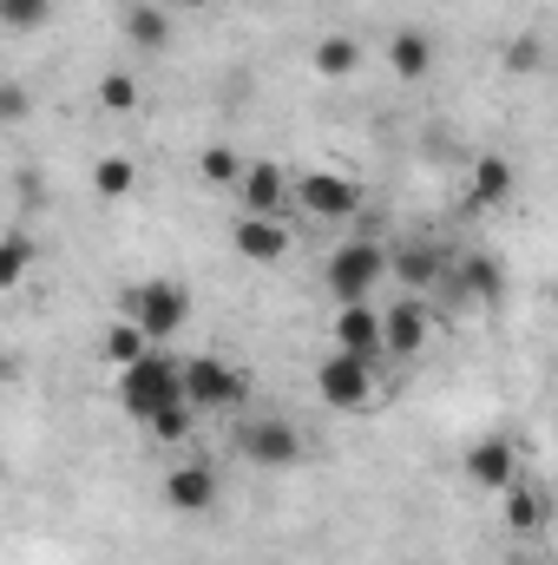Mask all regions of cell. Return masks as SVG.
<instances>
[{
  "instance_id": "7",
  "label": "cell",
  "mask_w": 558,
  "mask_h": 565,
  "mask_svg": "<svg viewBox=\"0 0 558 565\" xmlns=\"http://www.w3.org/2000/svg\"><path fill=\"white\" fill-rule=\"evenodd\" d=\"M315 395L329 402V408H375V362H362V355H329L322 369H315Z\"/></svg>"
},
{
  "instance_id": "26",
  "label": "cell",
  "mask_w": 558,
  "mask_h": 565,
  "mask_svg": "<svg viewBox=\"0 0 558 565\" xmlns=\"http://www.w3.org/2000/svg\"><path fill=\"white\" fill-rule=\"evenodd\" d=\"M144 349H151V342H144V335H139V329H132V322H126V316H119V322L106 329V355H112L119 369H126V362H139Z\"/></svg>"
},
{
  "instance_id": "27",
  "label": "cell",
  "mask_w": 558,
  "mask_h": 565,
  "mask_svg": "<svg viewBox=\"0 0 558 565\" xmlns=\"http://www.w3.org/2000/svg\"><path fill=\"white\" fill-rule=\"evenodd\" d=\"M33 119V93L20 79H0V126H26Z\"/></svg>"
},
{
  "instance_id": "9",
  "label": "cell",
  "mask_w": 558,
  "mask_h": 565,
  "mask_svg": "<svg viewBox=\"0 0 558 565\" xmlns=\"http://www.w3.org/2000/svg\"><path fill=\"white\" fill-rule=\"evenodd\" d=\"M237 191H244V211H250V217H277L282 204H289V171L270 164V158H244Z\"/></svg>"
},
{
  "instance_id": "18",
  "label": "cell",
  "mask_w": 558,
  "mask_h": 565,
  "mask_svg": "<svg viewBox=\"0 0 558 565\" xmlns=\"http://www.w3.org/2000/svg\"><path fill=\"white\" fill-rule=\"evenodd\" d=\"M388 66H395L401 79H427V73H433V40H427L420 26H401V33L388 40Z\"/></svg>"
},
{
  "instance_id": "10",
  "label": "cell",
  "mask_w": 558,
  "mask_h": 565,
  "mask_svg": "<svg viewBox=\"0 0 558 565\" xmlns=\"http://www.w3.org/2000/svg\"><path fill=\"white\" fill-rule=\"evenodd\" d=\"M329 335H335V349H342V355H362V362H375V355H382V316H375L368 302H335Z\"/></svg>"
},
{
  "instance_id": "2",
  "label": "cell",
  "mask_w": 558,
  "mask_h": 565,
  "mask_svg": "<svg viewBox=\"0 0 558 565\" xmlns=\"http://www.w3.org/2000/svg\"><path fill=\"white\" fill-rule=\"evenodd\" d=\"M126 322L139 329L144 342H171V335L191 322V296H184V282H171V277L132 282V289H126Z\"/></svg>"
},
{
  "instance_id": "20",
  "label": "cell",
  "mask_w": 558,
  "mask_h": 565,
  "mask_svg": "<svg viewBox=\"0 0 558 565\" xmlns=\"http://www.w3.org/2000/svg\"><path fill=\"white\" fill-rule=\"evenodd\" d=\"M93 191H99V198H132V191H139V158H126V151L99 158V164H93Z\"/></svg>"
},
{
  "instance_id": "22",
  "label": "cell",
  "mask_w": 558,
  "mask_h": 565,
  "mask_svg": "<svg viewBox=\"0 0 558 565\" xmlns=\"http://www.w3.org/2000/svg\"><path fill=\"white\" fill-rule=\"evenodd\" d=\"M26 270H33V237H26V231H7V237H0V296L20 289Z\"/></svg>"
},
{
  "instance_id": "15",
  "label": "cell",
  "mask_w": 558,
  "mask_h": 565,
  "mask_svg": "<svg viewBox=\"0 0 558 565\" xmlns=\"http://www.w3.org/2000/svg\"><path fill=\"white\" fill-rule=\"evenodd\" d=\"M440 270H447V250H433V244H401V250H388V277L401 282V296L433 289Z\"/></svg>"
},
{
  "instance_id": "19",
  "label": "cell",
  "mask_w": 558,
  "mask_h": 565,
  "mask_svg": "<svg viewBox=\"0 0 558 565\" xmlns=\"http://www.w3.org/2000/svg\"><path fill=\"white\" fill-rule=\"evenodd\" d=\"M315 73H322V79H355V73H362V40L329 33V40L315 46Z\"/></svg>"
},
{
  "instance_id": "14",
  "label": "cell",
  "mask_w": 558,
  "mask_h": 565,
  "mask_svg": "<svg viewBox=\"0 0 558 565\" xmlns=\"http://www.w3.org/2000/svg\"><path fill=\"white\" fill-rule=\"evenodd\" d=\"M447 289H460V296H473V302H493L500 296V264L486 257V250H460V257H447V270H440Z\"/></svg>"
},
{
  "instance_id": "30",
  "label": "cell",
  "mask_w": 558,
  "mask_h": 565,
  "mask_svg": "<svg viewBox=\"0 0 558 565\" xmlns=\"http://www.w3.org/2000/svg\"><path fill=\"white\" fill-rule=\"evenodd\" d=\"M178 7H211V0H178Z\"/></svg>"
},
{
  "instance_id": "11",
  "label": "cell",
  "mask_w": 558,
  "mask_h": 565,
  "mask_svg": "<svg viewBox=\"0 0 558 565\" xmlns=\"http://www.w3.org/2000/svg\"><path fill=\"white\" fill-rule=\"evenodd\" d=\"M427 335H433V316H427L420 296H401V302L382 316V349H388V355H420Z\"/></svg>"
},
{
  "instance_id": "4",
  "label": "cell",
  "mask_w": 558,
  "mask_h": 565,
  "mask_svg": "<svg viewBox=\"0 0 558 565\" xmlns=\"http://www.w3.org/2000/svg\"><path fill=\"white\" fill-rule=\"evenodd\" d=\"M289 198H296L315 224H348V217L362 211V184H355L348 171H322V164H315V171H296V178H289Z\"/></svg>"
},
{
  "instance_id": "1",
  "label": "cell",
  "mask_w": 558,
  "mask_h": 565,
  "mask_svg": "<svg viewBox=\"0 0 558 565\" xmlns=\"http://www.w3.org/2000/svg\"><path fill=\"white\" fill-rule=\"evenodd\" d=\"M171 402H184V395H178V362H171V355L144 349L139 362L119 369V408H126L139 427L151 422V415H164Z\"/></svg>"
},
{
  "instance_id": "21",
  "label": "cell",
  "mask_w": 558,
  "mask_h": 565,
  "mask_svg": "<svg viewBox=\"0 0 558 565\" xmlns=\"http://www.w3.org/2000/svg\"><path fill=\"white\" fill-rule=\"evenodd\" d=\"M126 40H132L139 53H164V46H171V20H164V7H132V13H126Z\"/></svg>"
},
{
  "instance_id": "3",
  "label": "cell",
  "mask_w": 558,
  "mask_h": 565,
  "mask_svg": "<svg viewBox=\"0 0 558 565\" xmlns=\"http://www.w3.org/2000/svg\"><path fill=\"white\" fill-rule=\"evenodd\" d=\"M322 282H329L335 302H368V296L388 282V250H382L375 237H348V244H335Z\"/></svg>"
},
{
  "instance_id": "23",
  "label": "cell",
  "mask_w": 558,
  "mask_h": 565,
  "mask_svg": "<svg viewBox=\"0 0 558 565\" xmlns=\"http://www.w3.org/2000/svg\"><path fill=\"white\" fill-rule=\"evenodd\" d=\"M237 171H244V158H237L230 145H211V151H197V178H204V184H217V191H237Z\"/></svg>"
},
{
  "instance_id": "13",
  "label": "cell",
  "mask_w": 558,
  "mask_h": 565,
  "mask_svg": "<svg viewBox=\"0 0 558 565\" xmlns=\"http://www.w3.org/2000/svg\"><path fill=\"white\" fill-rule=\"evenodd\" d=\"M230 244H237V257L244 264H282L289 257V231H282V217H237V231H230Z\"/></svg>"
},
{
  "instance_id": "16",
  "label": "cell",
  "mask_w": 558,
  "mask_h": 565,
  "mask_svg": "<svg viewBox=\"0 0 558 565\" xmlns=\"http://www.w3.org/2000/svg\"><path fill=\"white\" fill-rule=\"evenodd\" d=\"M546 513H552V493H546L533 473H519V480L506 487V533H539Z\"/></svg>"
},
{
  "instance_id": "12",
  "label": "cell",
  "mask_w": 558,
  "mask_h": 565,
  "mask_svg": "<svg viewBox=\"0 0 558 565\" xmlns=\"http://www.w3.org/2000/svg\"><path fill=\"white\" fill-rule=\"evenodd\" d=\"M164 507H171V513H211V507H217V473H211L204 460L171 467V473H164Z\"/></svg>"
},
{
  "instance_id": "17",
  "label": "cell",
  "mask_w": 558,
  "mask_h": 565,
  "mask_svg": "<svg viewBox=\"0 0 558 565\" xmlns=\"http://www.w3.org/2000/svg\"><path fill=\"white\" fill-rule=\"evenodd\" d=\"M466 191H473V204H480V211L506 204V198H513V164H506L500 151H480V158H473V184H466Z\"/></svg>"
},
{
  "instance_id": "5",
  "label": "cell",
  "mask_w": 558,
  "mask_h": 565,
  "mask_svg": "<svg viewBox=\"0 0 558 565\" xmlns=\"http://www.w3.org/2000/svg\"><path fill=\"white\" fill-rule=\"evenodd\" d=\"M178 395L191 408H237L250 395V375L217 362V355H191V362H178Z\"/></svg>"
},
{
  "instance_id": "8",
  "label": "cell",
  "mask_w": 558,
  "mask_h": 565,
  "mask_svg": "<svg viewBox=\"0 0 558 565\" xmlns=\"http://www.w3.org/2000/svg\"><path fill=\"white\" fill-rule=\"evenodd\" d=\"M519 473H526V460H519V447H513L506 434H480V440L466 447V480H473L480 493H506Z\"/></svg>"
},
{
  "instance_id": "29",
  "label": "cell",
  "mask_w": 558,
  "mask_h": 565,
  "mask_svg": "<svg viewBox=\"0 0 558 565\" xmlns=\"http://www.w3.org/2000/svg\"><path fill=\"white\" fill-rule=\"evenodd\" d=\"M506 66H513V73H533V66H539V40H519V46L506 53Z\"/></svg>"
},
{
  "instance_id": "28",
  "label": "cell",
  "mask_w": 558,
  "mask_h": 565,
  "mask_svg": "<svg viewBox=\"0 0 558 565\" xmlns=\"http://www.w3.org/2000/svg\"><path fill=\"white\" fill-rule=\"evenodd\" d=\"M191 415H197V408H191V402H171V408H164V415H151V434H158V440H184V434H191Z\"/></svg>"
},
{
  "instance_id": "31",
  "label": "cell",
  "mask_w": 558,
  "mask_h": 565,
  "mask_svg": "<svg viewBox=\"0 0 558 565\" xmlns=\"http://www.w3.org/2000/svg\"><path fill=\"white\" fill-rule=\"evenodd\" d=\"M0 382H7V355H0Z\"/></svg>"
},
{
  "instance_id": "6",
  "label": "cell",
  "mask_w": 558,
  "mask_h": 565,
  "mask_svg": "<svg viewBox=\"0 0 558 565\" xmlns=\"http://www.w3.org/2000/svg\"><path fill=\"white\" fill-rule=\"evenodd\" d=\"M230 447H237V460L270 467V473H282V467H296V460H302V434H296L289 422H277V415L244 422L237 434H230Z\"/></svg>"
},
{
  "instance_id": "24",
  "label": "cell",
  "mask_w": 558,
  "mask_h": 565,
  "mask_svg": "<svg viewBox=\"0 0 558 565\" xmlns=\"http://www.w3.org/2000/svg\"><path fill=\"white\" fill-rule=\"evenodd\" d=\"M0 26L7 33H40V26H53V0H0Z\"/></svg>"
},
{
  "instance_id": "25",
  "label": "cell",
  "mask_w": 558,
  "mask_h": 565,
  "mask_svg": "<svg viewBox=\"0 0 558 565\" xmlns=\"http://www.w3.org/2000/svg\"><path fill=\"white\" fill-rule=\"evenodd\" d=\"M99 106L106 113H139V73H106L99 79Z\"/></svg>"
}]
</instances>
